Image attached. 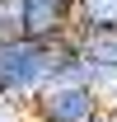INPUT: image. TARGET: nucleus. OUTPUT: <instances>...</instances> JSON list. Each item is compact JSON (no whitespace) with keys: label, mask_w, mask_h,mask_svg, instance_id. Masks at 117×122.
I'll list each match as a JSON object with an SVG mask.
<instances>
[{"label":"nucleus","mask_w":117,"mask_h":122,"mask_svg":"<svg viewBox=\"0 0 117 122\" xmlns=\"http://www.w3.org/2000/svg\"><path fill=\"white\" fill-rule=\"evenodd\" d=\"M80 56L70 38L56 42H33V38H0V103L10 108H28L52 80Z\"/></svg>","instance_id":"1"},{"label":"nucleus","mask_w":117,"mask_h":122,"mask_svg":"<svg viewBox=\"0 0 117 122\" xmlns=\"http://www.w3.org/2000/svg\"><path fill=\"white\" fill-rule=\"evenodd\" d=\"M28 117L33 122H98L103 103L89 85H47L28 103Z\"/></svg>","instance_id":"2"},{"label":"nucleus","mask_w":117,"mask_h":122,"mask_svg":"<svg viewBox=\"0 0 117 122\" xmlns=\"http://www.w3.org/2000/svg\"><path fill=\"white\" fill-rule=\"evenodd\" d=\"M75 5L80 0H19L24 10V38L33 42H56L75 33Z\"/></svg>","instance_id":"3"},{"label":"nucleus","mask_w":117,"mask_h":122,"mask_svg":"<svg viewBox=\"0 0 117 122\" xmlns=\"http://www.w3.org/2000/svg\"><path fill=\"white\" fill-rule=\"evenodd\" d=\"M75 47H80V56H84L89 66L117 71V24L112 28H84V33H75Z\"/></svg>","instance_id":"4"},{"label":"nucleus","mask_w":117,"mask_h":122,"mask_svg":"<svg viewBox=\"0 0 117 122\" xmlns=\"http://www.w3.org/2000/svg\"><path fill=\"white\" fill-rule=\"evenodd\" d=\"M112 24H117V0H80V5H75V33L112 28Z\"/></svg>","instance_id":"5"},{"label":"nucleus","mask_w":117,"mask_h":122,"mask_svg":"<svg viewBox=\"0 0 117 122\" xmlns=\"http://www.w3.org/2000/svg\"><path fill=\"white\" fill-rule=\"evenodd\" d=\"M0 38H24V10H19V0H0Z\"/></svg>","instance_id":"6"},{"label":"nucleus","mask_w":117,"mask_h":122,"mask_svg":"<svg viewBox=\"0 0 117 122\" xmlns=\"http://www.w3.org/2000/svg\"><path fill=\"white\" fill-rule=\"evenodd\" d=\"M0 122H33V117H28V108H10L5 103L0 108Z\"/></svg>","instance_id":"7"},{"label":"nucleus","mask_w":117,"mask_h":122,"mask_svg":"<svg viewBox=\"0 0 117 122\" xmlns=\"http://www.w3.org/2000/svg\"><path fill=\"white\" fill-rule=\"evenodd\" d=\"M0 108H5V103H0Z\"/></svg>","instance_id":"8"}]
</instances>
